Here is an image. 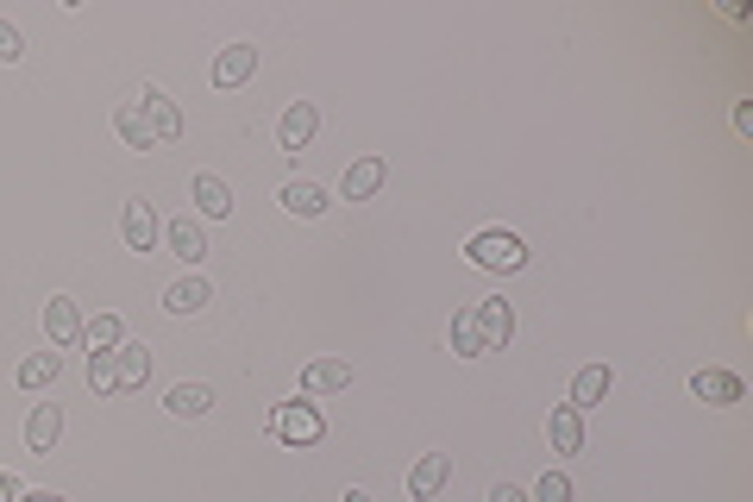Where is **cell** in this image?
Masks as SVG:
<instances>
[{
	"label": "cell",
	"mask_w": 753,
	"mask_h": 502,
	"mask_svg": "<svg viewBox=\"0 0 753 502\" xmlns=\"http://www.w3.org/2000/svg\"><path fill=\"white\" fill-rule=\"evenodd\" d=\"M464 258H471L478 271H522V264H527V245H522V232L490 227V232H478V239L464 245Z\"/></svg>",
	"instance_id": "cell-1"
},
{
	"label": "cell",
	"mask_w": 753,
	"mask_h": 502,
	"mask_svg": "<svg viewBox=\"0 0 753 502\" xmlns=\"http://www.w3.org/2000/svg\"><path fill=\"white\" fill-rule=\"evenodd\" d=\"M691 396L697 402H710V408H734V402H747V384L734 377V370H697L691 377Z\"/></svg>",
	"instance_id": "cell-2"
},
{
	"label": "cell",
	"mask_w": 753,
	"mask_h": 502,
	"mask_svg": "<svg viewBox=\"0 0 753 502\" xmlns=\"http://www.w3.org/2000/svg\"><path fill=\"white\" fill-rule=\"evenodd\" d=\"M314 133H321V107H314V101H290L283 119H276V145H283V151H302Z\"/></svg>",
	"instance_id": "cell-3"
},
{
	"label": "cell",
	"mask_w": 753,
	"mask_h": 502,
	"mask_svg": "<svg viewBox=\"0 0 753 502\" xmlns=\"http://www.w3.org/2000/svg\"><path fill=\"white\" fill-rule=\"evenodd\" d=\"M258 76V44H227L220 57H213V88H245V82Z\"/></svg>",
	"instance_id": "cell-4"
},
{
	"label": "cell",
	"mask_w": 753,
	"mask_h": 502,
	"mask_svg": "<svg viewBox=\"0 0 753 502\" xmlns=\"http://www.w3.org/2000/svg\"><path fill=\"white\" fill-rule=\"evenodd\" d=\"M138 114H145V126L157 133V145H170V138H182V107H176L164 88H145L138 95Z\"/></svg>",
	"instance_id": "cell-5"
},
{
	"label": "cell",
	"mask_w": 753,
	"mask_h": 502,
	"mask_svg": "<svg viewBox=\"0 0 753 502\" xmlns=\"http://www.w3.org/2000/svg\"><path fill=\"white\" fill-rule=\"evenodd\" d=\"M44 333H51V352H70L82 339V308L70 295H51V302H44Z\"/></svg>",
	"instance_id": "cell-6"
},
{
	"label": "cell",
	"mask_w": 753,
	"mask_h": 502,
	"mask_svg": "<svg viewBox=\"0 0 753 502\" xmlns=\"http://www.w3.org/2000/svg\"><path fill=\"white\" fill-rule=\"evenodd\" d=\"M276 433L295 440V446H314L321 433H327V421H321V408H314V402H283V408H276Z\"/></svg>",
	"instance_id": "cell-7"
},
{
	"label": "cell",
	"mask_w": 753,
	"mask_h": 502,
	"mask_svg": "<svg viewBox=\"0 0 753 502\" xmlns=\"http://www.w3.org/2000/svg\"><path fill=\"white\" fill-rule=\"evenodd\" d=\"M446 483H452V452H427V459H415V471H408V496L433 502Z\"/></svg>",
	"instance_id": "cell-8"
},
{
	"label": "cell",
	"mask_w": 753,
	"mask_h": 502,
	"mask_svg": "<svg viewBox=\"0 0 753 502\" xmlns=\"http://www.w3.org/2000/svg\"><path fill=\"white\" fill-rule=\"evenodd\" d=\"M164 245H170L182 264H201V258H208V232H201V213H182V220H170V227H164Z\"/></svg>",
	"instance_id": "cell-9"
},
{
	"label": "cell",
	"mask_w": 753,
	"mask_h": 502,
	"mask_svg": "<svg viewBox=\"0 0 753 502\" xmlns=\"http://www.w3.org/2000/svg\"><path fill=\"white\" fill-rule=\"evenodd\" d=\"M333 389H352L346 358H314V365H302V396H333Z\"/></svg>",
	"instance_id": "cell-10"
},
{
	"label": "cell",
	"mask_w": 753,
	"mask_h": 502,
	"mask_svg": "<svg viewBox=\"0 0 753 502\" xmlns=\"http://www.w3.org/2000/svg\"><path fill=\"white\" fill-rule=\"evenodd\" d=\"M478 308V333H483V352H496L515 339V308L509 302H471Z\"/></svg>",
	"instance_id": "cell-11"
},
{
	"label": "cell",
	"mask_w": 753,
	"mask_h": 502,
	"mask_svg": "<svg viewBox=\"0 0 753 502\" xmlns=\"http://www.w3.org/2000/svg\"><path fill=\"white\" fill-rule=\"evenodd\" d=\"M119 232H126V245H133V251H151L157 239H164L151 201H126V213H119Z\"/></svg>",
	"instance_id": "cell-12"
},
{
	"label": "cell",
	"mask_w": 753,
	"mask_h": 502,
	"mask_svg": "<svg viewBox=\"0 0 753 502\" xmlns=\"http://www.w3.org/2000/svg\"><path fill=\"white\" fill-rule=\"evenodd\" d=\"M546 440H553V452H584V415L572 402H559L546 415Z\"/></svg>",
	"instance_id": "cell-13"
},
{
	"label": "cell",
	"mask_w": 753,
	"mask_h": 502,
	"mask_svg": "<svg viewBox=\"0 0 753 502\" xmlns=\"http://www.w3.org/2000/svg\"><path fill=\"white\" fill-rule=\"evenodd\" d=\"M114 370H119V389H145V377H151V346L119 339V346H114Z\"/></svg>",
	"instance_id": "cell-14"
},
{
	"label": "cell",
	"mask_w": 753,
	"mask_h": 502,
	"mask_svg": "<svg viewBox=\"0 0 753 502\" xmlns=\"http://www.w3.org/2000/svg\"><path fill=\"white\" fill-rule=\"evenodd\" d=\"M208 302H213L208 276H176L170 290H164V308H170V314H201Z\"/></svg>",
	"instance_id": "cell-15"
},
{
	"label": "cell",
	"mask_w": 753,
	"mask_h": 502,
	"mask_svg": "<svg viewBox=\"0 0 753 502\" xmlns=\"http://www.w3.org/2000/svg\"><path fill=\"white\" fill-rule=\"evenodd\" d=\"M164 408H170L176 421H201V415H213V389L208 384H176L170 396H164Z\"/></svg>",
	"instance_id": "cell-16"
},
{
	"label": "cell",
	"mask_w": 753,
	"mask_h": 502,
	"mask_svg": "<svg viewBox=\"0 0 753 502\" xmlns=\"http://www.w3.org/2000/svg\"><path fill=\"white\" fill-rule=\"evenodd\" d=\"M609 389H616V377H609V365H584L578 377H572V408H597L603 396H609Z\"/></svg>",
	"instance_id": "cell-17"
},
{
	"label": "cell",
	"mask_w": 753,
	"mask_h": 502,
	"mask_svg": "<svg viewBox=\"0 0 753 502\" xmlns=\"http://www.w3.org/2000/svg\"><path fill=\"white\" fill-rule=\"evenodd\" d=\"M114 133L133 145V151H157V133L145 126V114H138V101H119L114 107Z\"/></svg>",
	"instance_id": "cell-18"
},
{
	"label": "cell",
	"mask_w": 753,
	"mask_h": 502,
	"mask_svg": "<svg viewBox=\"0 0 753 502\" xmlns=\"http://www.w3.org/2000/svg\"><path fill=\"white\" fill-rule=\"evenodd\" d=\"M57 433H63V408L57 402H39V408H32V421H25V446H32V452H51V446H57Z\"/></svg>",
	"instance_id": "cell-19"
},
{
	"label": "cell",
	"mask_w": 753,
	"mask_h": 502,
	"mask_svg": "<svg viewBox=\"0 0 753 502\" xmlns=\"http://www.w3.org/2000/svg\"><path fill=\"white\" fill-rule=\"evenodd\" d=\"M195 208H201V220H227L232 213V189L220 182V176H195Z\"/></svg>",
	"instance_id": "cell-20"
},
{
	"label": "cell",
	"mask_w": 753,
	"mask_h": 502,
	"mask_svg": "<svg viewBox=\"0 0 753 502\" xmlns=\"http://www.w3.org/2000/svg\"><path fill=\"white\" fill-rule=\"evenodd\" d=\"M377 189H384V157H358L346 170V201H370Z\"/></svg>",
	"instance_id": "cell-21"
},
{
	"label": "cell",
	"mask_w": 753,
	"mask_h": 502,
	"mask_svg": "<svg viewBox=\"0 0 753 502\" xmlns=\"http://www.w3.org/2000/svg\"><path fill=\"white\" fill-rule=\"evenodd\" d=\"M452 352H459V358H483V333H478V308H471V302L452 308Z\"/></svg>",
	"instance_id": "cell-22"
},
{
	"label": "cell",
	"mask_w": 753,
	"mask_h": 502,
	"mask_svg": "<svg viewBox=\"0 0 753 502\" xmlns=\"http://www.w3.org/2000/svg\"><path fill=\"white\" fill-rule=\"evenodd\" d=\"M63 377V352H32L20 365V389H51Z\"/></svg>",
	"instance_id": "cell-23"
},
{
	"label": "cell",
	"mask_w": 753,
	"mask_h": 502,
	"mask_svg": "<svg viewBox=\"0 0 753 502\" xmlns=\"http://www.w3.org/2000/svg\"><path fill=\"white\" fill-rule=\"evenodd\" d=\"M283 208L314 220V213H327V189L321 182H283Z\"/></svg>",
	"instance_id": "cell-24"
},
{
	"label": "cell",
	"mask_w": 753,
	"mask_h": 502,
	"mask_svg": "<svg viewBox=\"0 0 753 502\" xmlns=\"http://www.w3.org/2000/svg\"><path fill=\"white\" fill-rule=\"evenodd\" d=\"M82 339L95 352H114L119 339H126V321H119V314H95V321H82Z\"/></svg>",
	"instance_id": "cell-25"
},
{
	"label": "cell",
	"mask_w": 753,
	"mask_h": 502,
	"mask_svg": "<svg viewBox=\"0 0 753 502\" xmlns=\"http://www.w3.org/2000/svg\"><path fill=\"white\" fill-rule=\"evenodd\" d=\"M88 389H95V396H114V389H119L114 352H88Z\"/></svg>",
	"instance_id": "cell-26"
},
{
	"label": "cell",
	"mask_w": 753,
	"mask_h": 502,
	"mask_svg": "<svg viewBox=\"0 0 753 502\" xmlns=\"http://www.w3.org/2000/svg\"><path fill=\"white\" fill-rule=\"evenodd\" d=\"M578 496V490H572V478H565V471H546L541 483H534V502H572Z\"/></svg>",
	"instance_id": "cell-27"
},
{
	"label": "cell",
	"mask_w": 753,
	"mask_h": 502,
	"mask_svg": "<svg viewBox=\"0 0 753 502\" xmlns=\"http://www.w3.org/2000/svg\"><path fill=\"white\" fill-rule=\"evenodd\" d=\"M25 57V39H20V25H7L0 20V63H20Z\"/></svg>",
	"instance_id": "cell-28"
},
{
	"label": "cell",
	"mask_w": 753,
	"mask_h": 502,
	"mask_svg": "<svg viewBox=\"0 0 753 502\" xmlns=\"http://www.w3.org/2000/svg\"><path fill=\"white\" fill-rule=\"evenodd\" d=\"M490 502H534V496H527V490H515V483H496V490H490Z\"/></svg>",
	"instance_id": "cell-29"
},
{
	"label": "cell",
	"mask_w": 753,
	"mask_h": 502,
	"mask_svg": "<svg viewBox=\"0 0 753 502\" xmlns=\"http://www.w3.org/2000/svg\"><path fill=\"white\" fill-rule=\"evenodd\" d=\"M734 133H753V101H734Z\"/></svg>",
	"instance_id": "cell-30"
},
{
	"label": "cell",
	"mask_w": 753,
	"mask_h": 502,
	"mask_svg": "<svg viewBox=\"0 0 753 502\" xmlns=\"http://www.w3.org/2000/svg\"><path fill=\"white\" fill-rule=\"evenodd\" d=\"M0 502H20V483L7 478V471H0Z\"/></svg>",
	"instance_id": "cell-31"
},
{
	"label": "cell",
	"mask_w": 753,
	"mask_h": 502,
	"mask_svg": "<svg viewBox=\"0 0 753 502\" xmlns=\"http://www.w3.org/2000/svg\"><path fill=\"white\" fill-rule=\"evenodd\" d=\"M339 502H370V496H365V490H346V496H339Z\"/></svg>",
	"instance_id": "cell-32"
},
{
	"label": "cell",
	"mask_w": 753,
	"mask_h": 502,
	"mask_svg": "<svg viewBox=\"0 0 753 502\" xmlns=\"http://www.w3.org/2000/svg\"><path fill=\"white\" fill-rule=\"evenodd\" d=\"M25 502H63V496H25Z\"/></svg>",
	"instance_id": "cell-33"
}]
</instances>
